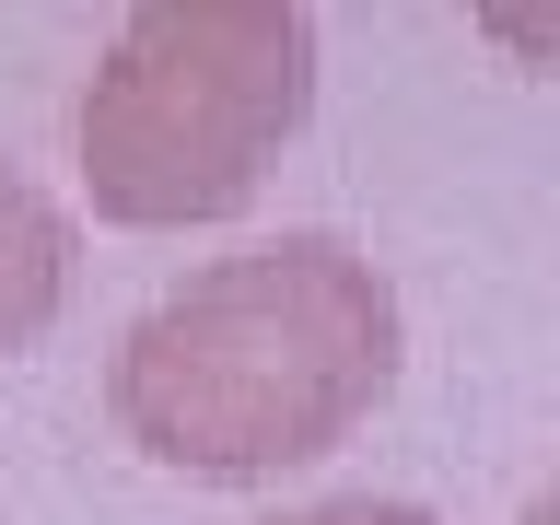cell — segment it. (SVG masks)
<instances>
[{"label": "cell", "mask_w": 560, "mask_h": 525, "mask_svg": "<svg viewBox=\"0 0 560 525\" xmlns=\"http://www.w3.org/2000/svg\"><path fill=\"white\" fill-rule=\"evenodd\" d=\"M397 385V280L350 234H257L129 315L105 409L175 479H280L350 444Z\"/></svg>", "instance_id": "cell-1"}, {"label": "cell", "mask_w": 560, "mask_h": 525, "mask_svg": "<svg viewBox=\"0 0 560 525\" xmlns=\"http://www.w3.org/2000/svg\"><path fill=\"white\" fill-rule=\"evenodd\" d=\"M315 105V24L280 0H152L82 82V187L129 234L234 222Z\"/></svg>", "instance_id": "cell-2"}, {"label": "cell", "mask_w": 560, "mask_h": 525, "mask_svg": "<svg viewBox=\"0 0 560 525\" xmlns=\"http://www.w3.org/2000/svg\"><path fill=\"white\" fill-rule=\"evenodd\" d=\"M70 304V210L24 164H0V350L47 339Z\"/></svg>", "instance_id": "cell-3"}, {"label": "cell", "mask_w": 560, "mask_h": 525, "mask_svg": "<svg viewBox=\"0 0 560 525\" xmlns=\"http://www.w3.org/2000/svg\"><path fill=\"white\" fill-rule=\"evenodd\" d=\"M269 525H432L420 502H385V490H327V502H292Z\"/></svg>", "instance_id": "cell-4"}]
</instances>
